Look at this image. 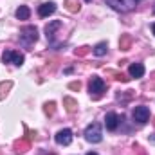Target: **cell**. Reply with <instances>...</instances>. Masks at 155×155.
I'll list each match as a JSON object with an SVG mask.
<instances>
[{
	"label": "cell",
	"instance_id": "cell-1",
	"mask_svg": "<svg viewBox=\"0 0 155 155\" xmlns=\"http://www.w3.org/2000/svg\"><path fill=\"white\" fill-rule=\"evenodd\" d=\"M88 90H90V97H92V99H99V97L105 94V90H107V83H105L99 76H92L90 78V87H88Z\"/></svg>",
	"mask_w": 155,
	"mask_h": 155
},
{
	"label": "cell",
	"instance_id": "cell-2",
	"mask_svg": "<svg viewBox=\"0 0 155 155\" xmlns=\"http://www.w3.org/2000/svg\"><path fill=\"white\" fill-rule=\"evenodd\" d=\"M36 40H38V29H36L35 25H25V27H22V31H20V41H22V45L29 47V45H33Z\"/></svg>",
	"mask_w": 155,
	"mask_h": 155
},
{
	"label": "cell",
	"instance_id": "cell-3",
	"mask_svg": "<svg viewBox=\"0 0 155 155\" xmlns=\"http://www.w3.org/2000/svg\"><path fill=\"white\" fill-rule=\"evenodd\" d=\"M112 9H116L119 13H128V11H132L135 5H137V2L139 0H105Z\"/></svg>",
	"mask_w": 155,
	"mask_h": 155
},
{
	"label": "cell",
	"instance_id": "cell-4",
	"mask_svg": "<svg viewBox=\"0 0 155 155\" xmlns=\"http://www.w3.org/2000/svg\"><path fill=\"white\" fill-rule=\"evenodd\" d=\"M85 139L88 141V143H101V139H103V134H101V126L97 124V123H92V124H88L87 128H85Z\"/></svg>",
	"mask_w": 155,
	"mask_h": 155
},
{
	"label": "cell",
	"instance_id": "cell-5",
	"mask_svg": "<svg viewBox=\"0 0 155 155\" xmlns=\"http://www.w3.org/2000/svg\"><path fill=\"white\" fill-rule=\"evenodd\" d=\"M2 61H4V63H13V65L20 67V65L24 63V54H22V52H16V51H4Z\"/></svg>",
	"mask_w": 155,
	"mask_h": 155
},
{
	"label": "cell",
	"instance_id": "cell-6",
	"mask_svg": "<svg viewBox=\"0 0 155 155\" xmlns=\"http://www.w3.org/2000/svg\"><path fill=\"white\" fill-rule=\"evenodd\" d=\"M132 117H134V121H137L139 124H144V123H148V121H150V108H148V107H144V105L135 107V108H134V112H132Z\"/></svg>",
	"mask_w": 155,
	"mask_h": 155
},
{
	"label": "cell",
	"instance_id": "cell-7",
	"mask_svg": "<svg viewBox=\"0 0 155 155\" xmlns=\"http://www.w3.org/2000/svg\"><path fill=\"white\" fill-rule=\"evenodd\" d=\"M56 143L60 144V146H69L71 143H72V132L69 130V128H63V130H60L58 134H56Z\"/></svg>",
	"mask_w": 155,
	"mask_h": 155
},
{
	"label": "cell",
	"instance_id": "cell-8",
	"mask_svg": "<svg viewBox=\"0 0 155 155\" xmlns=\"http://www.w3.org/2000/svg\"><path fill=\"white\" fill-rule=\"evenodd\" d=\"M117 124H119V116H117L116 112H108L105 116V126H107V130L114 132L117 128Z\"/></svg>",
	"mask_w": 155,
	"mask_h": 155
},
{
	"label": "cell",
	"instance_id": "cell-9",
	"mask_svg": "<svg viewBox=\"0 0 155 155\" xmlns=\"http://www.w3.org/2000/svg\"><path fill=\"white\" fill-rule=\"evenodd\" d=\"M54 11H56V4H54V2H43L38 7V15L41 18H47V16L52 15Z\"/></svg>",
	"mask_w": 155,
	"mask_h": 155
},
{
	"label": "cell",
	"instance_id": "cell-10",
	"mask_svg": "<svg viewBox=\"0 0 155 155\" xmlns=\"http://www.w3.org/2000/svg\"><path fill=\"white\" fill-rule=\"evenodd\" d=\"M29 148H31V141H29L27 137H22V139L15 141V150H16V153H25Z\"/></svg>",
	"mask_w": 155,
	"mask_h": 155
},
{
	"label": "cell",
	"instance_id": "cell-11",
	"mask_svg": "<svg viewBox=\"0 0 155 155\" xmlns=\"http://www.w3.org/2000/svg\"><path fill=\"white\" fill-rule=\"evenodd\" d=\"M130 76L132 78H143L144 76V65L143 63H132L130 69H128Z\"/></svg>",
	"mask_w": 155,
	"mask_h": 155
},
{
	"label": "cell",
	"instance_id": "cell-12",
	"mask_svg": "<svg viewBox=\"0 0 155 155\" xmlns=\"http://www.w3.org/2000/svg\"><path fill=\"white\" fill-rule=\"evenodd\" d=\"M60 27H61V22H60V20H54V22H51V24L45 27V35H47V40H52V38H54V33H56Z\"/></svg>",
	"mask_w": 155,
	"mask_h": 155
},
{
	"label": "cell",
	"instance_id": "cell-13",
	"mask_svg": "<svg viewBox=\"0 0 155 155\" xmlns=\"http://www.w3.org/2000/svg\"><path fill=\"white\" fill-rule=\"evenodd\" d=\"M63 107H65V110L69 114H72V112H76V108H78V101L72 99V97H63Z\"/></svg>",
	"mask_w": 155,
	"mask_h": 155
},
{
	"label": "cell",
	"instance_id": "cell-14",
	"mask_svg": "<svg viewBox=\"0 0 155 155\" xmlns=\"http://www.w3.org/2000/svg\"><path fill=\"white\" fill-rule=\"evenodd\" d=\"M29 15H31V11H29L27 5H20V7L16 9V18H18V20H27Z\"/></svg>",
	"mask_w": 155,
	"mask_h": 155
},
{
	"label": "cell",
	"instance_id": "cell-15",
	"mask_svg": "<svg viewBox=\"0 0 155 155\" xmlns=\"http://www.w3.org/2000/svg\"><path fill=\"white\" fill-rule=\"evenodd\" d=\"M130 45H132V36H130V35H121V40H119L121 51H128Z\"/></svg>",
	"mask_w": 155,
	"mask_h": 155
},
{
	"label": "cell",
	"instance_id": "cell-16",
	"mask_svg": "<svg viewBox=\"0 0 155 155\" xmlns=\"http://www.w3.org/2000/svg\"><path fill=\"white\" fill-rule=\"evenodd\" d=\"M107 49H108L107 41H101V43H97V45L94 47V51H92V52H94L96 56H99V58H101V56H105V54H107Z\"/></svg>",
	"mask_w": 155,
	"mask_h": 155
},
{
	"label": "cell",
	"instance_id": "cell-17",
	"mask_svg": "<svg viewBox=\"0 0 155 155\" xmlns=\"http://www.w3.org/2000/svg\"><path fill=\"white\" fill-rule=\"evenodd\" d=\"M65 9L69 13H78L79 11V4H78L76 0H65Z\"/></svg>",
	"mask_w": 155,
	"mask_h": 155
},
{
	"label": "cell",
	"instance_id": "cell-18",
	"mask_svg": "<svg viewBox=\"0 0 155 155\" xmlns=\"http://www.w3.org/2000/svg\"><path fill=\"white\" fill-rule=\"evenodd\" d=\"M13 87V81H2L0 83V101L4 99V96L9 92V88Z\"/></svg>",
	"mask_w": 155,
	"mask_h": 155
},
{
	"label": "cell",
	"instance_id": "cell-19",
	"mask_svg": "<svg viewBox=\"0 0 155 155\" xmlns=\"http://www.w3.org/2000/svg\"><path fill=\"white\" fill-rule=\"evenodd\" d=\"M43 112H45L47 116H52V114L56 112V103H54V101H49V103H45V107H43Z\"/></svg>",
	"mask_w": 155,
	"mask_h": 155
},
{
	"label": "cell",
	"instance_id": "cell-20",
	"mask_svg": "<svg viewBox=\"0 0 155 155\" xmlns=\"http://www.w3.org/2000/svg\"><path fill=\"white\" fill-rule=\"evenodd\" d=\"M108 74H110V76H114V78L117 79V81H124V83H126V81L130 79V78H126V76H124L123 72H116V71H108Z\"/></svg>",
	"mask_w": 155,
	"mask_h": 155
},
{
	"label": "cell",
	"instance_id": "cell-21",
	"mask_svg": "<svg viewBox=\"0 0 155 155\" xmlns=\"http://www.w3.org/2000/svg\"><path fill=\"white\" fill-rule=\"evenodd\" d=\"M88 51H90V47H79L74 51V54L76 56H85V54H88Z\"/></svg>",
	"mask_w": 155,
	"mask_h": 155
},
{
	"label": "cell",
	"instance_id": "cell-22",
	"mask_svg": "<svg viewBox=\"0 0 155 155\" xmlns=\"http://www.w3.org/2000/svg\"><path fill=\"white\" fill-rule=\"evenodd\" d=\"M69 88H71V90H79V88H81V83H79V81H71V83H69Z\"/></svg>",
	"mask_w": 155,
	"mask_h": 155
},
{
	"label": "cell",
	"instance_id": "cell-23",
	"mask_svg": "<svg viewBox=\"0 0 155 155\" xmlns=\"http://www.w3.org/2000/svg\"><path fill=\"white\" fill-rule=\"evenodd\" d=\"M40 155H56V153H52V152H51V153H47V152H41Z\"/></svg>",
	"mask_w": 155,
	"mask_h": 155
},
{
	"label": "cell",
	"instance_id": "cell-24",
	"mask_svg": "<svg viewBox=\"0 0 155 155\" xmlns=\"http://www.w3.org/2000/svg\"><path fill=\"white\" fill-rule=\"evenodd\" d=\"M152 33L155 35V24H152Z\"/></svg>",
	"mask_w": 155,
	"mask_h": 155
},
{
	"label": "cell",
	"instance_id": "cell-25",
	"mask_svg": "<svg viewBox=\"0 0 155 155\" xmlns=\"http://www.w3.org/2000/svg\"><path fill=\"white\" fill-rule=\"evenodd\" d=\"M87 155H97V153H96V152H88Z\"/></svg>",
	"mask_w": 155,
	"mask_h": 155
},
{
	"label": "cell",
	"instance_id": "cell-26",
	"mask_svg": "<svg viewBox=\"0 0 155 155\" xmlns=\"http://www.w3.org/2000/svg\"><path fill=\"white\" fill-rule=\"evenodd\" d=\"M153 13H155V4H153Z\"/></svg>",
	"mask_w": 155,
	"mask_h": 155
},
{
	"label": "cell",
	"instance_id": "cell-27",
	"mask_svg": "<svg viewBox=\"0 0 155 155\" xmlns=\"http://www.w3.org/2000/svg\"><path fill=\"white\" fill-rule=\"evenodd\" d=\"M85 2H92V0H85Z\"/></svg>",
	"mask_w": 155,
	"mask_h": 155
},
{
	"label": "cell",
	"instance_id": "cell-28",
	"mask_svg": "<svg viewBox=\"0 0 155 155\" xmlns=\"http://www.w3.org/2000/svg\"><path fill=\"white\" fill-rule=\"evenodd\" d=\"M0 155H2V152H0Z\"/></svg>",
	"mask_w": 155,
	"mask_h": 155
}]
</instances>
